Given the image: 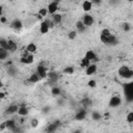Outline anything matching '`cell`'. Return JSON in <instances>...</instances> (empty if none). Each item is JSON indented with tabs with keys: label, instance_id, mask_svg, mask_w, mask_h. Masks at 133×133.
I'll use <instances>...</instances> for the list:
<instances>
[{
	"label": "cell",
	"instance_id": "cell-31",
	"mask_svg": "<svg viewBox=\"0 0 133 133\" xmlns=\"http://www.w3.org/2000/svg\"><path fill=\"white\" fill-rule=\"evenodd\" d=\"M45 22L47 23V25L49 26V28H53V27L55 26V23L53 22V20H52V19H51V20H50V19H46V20H45Z\"/></svg>",
	"mask_w": 133,
	"mask_h": 133
},
{
	"label": "cell",
	"instance_id": "cell-4",
	"mask_svg": "<svg viewBox=\"0 0 133 133\" xmlns=\"http://www.w3.org/2000/svg\"><path fill=\"white\" fill-rule=\"evenodd\" d=\"M121 104H122V98L119 96H113L109 100V106L110 107L115 108V107H118Z\"/></svg>",
	"mask_w": 133,
	"mask_h": 133
},
{
	"label": "cell",
	"instance_id": "cell-5",
	"mask_svg": "<svg viewBox=\"0 0 133 133\" xmlns=\"http://www.w3.org/2000/svg\"><path fill=\"white\" fill-rule=\"evenodd\" d=\"M47 8H48L49 15H54V14H56L57 10H58V2H56V1L50 2V3L48 4Z\"/></svg>",
	"mask_w": 133,
	"mask_h": 133
},
{
	"label": "cell",
	"instance_id": "cell-9",
	"mask_svg": "<svg viewBox=\"0 0 133 133\" xmlns=\"http://www.w3.org/2000/svg\"><path fill=\"white\" fill-rule=\"evenodd\" d=\"M84 57H86L87 59H89L91 62H92V61L98 60V56H97L96 52H95V51H92V50H88V51H86V53H85Z\"/></svg>",
	"mask_w": 133,
	"mask_h": 133
},
{
	"label": "cell",
	"instance_id": "cell-7",
	"mask_svg": "<svg viewBox=\"0 0 133 133\" xmlns=\"http://www.w3.org/2000/svg\"><path fill=\"white\" fill-rule=\"evenodd\" d=\"M41 79H42V78H41V76H39L37 73H33V74H31L30 77L26 80V82H27V84H32V83L38 82Z\"/></svg>",
	"mask_w": 133,
	"mask_h": 133
},
{
	"label": "cell",
	"instance_id": "cell-40",
	"mask_svg": "<svg viewBox=\"0 0 133 133\" xmlns=\"http://www.w3.org/2000/svg\"><path fill=\"white\" fill-rule=\"evenodd\" d=\"M91 2H92V4L100 5V4H101V2H102V0H91Z\"/></svg>",
	"mask_w": 133,
	"mask_h": 133
},
{
	"label": "cell",
	"instance_id": "cell-38",
	"mask_svg": "<svg viewBox=\"0 0 133 133\" xmlns=\"http://www.w3.org/2000/svg\"><path fill=\"white\" fill-rule=\"evenodd\" d=\"M5 129H7V125H6V122H3L0 125V132H3Z\"/></svg>",
	"mask_w": 133,
	"mask_h": 133
},
{
	"label": "cell",
	"instance_id": "cell-32",
	"mask_svg": "<svg viewBox=\"0 0 133 133\" xmlns=\"http://www.w3.org/2000/svg\"><path fill=\"white\" fill-rule=\"evenodd\" d=\"M110 34H111V32H110V30H109L108 28H104V29H102V31H101V35L109 36Z\"/></svg>",
	"mask_w": 133,
	"mask_h": 133
},
{
	"label": "cell",
	"instance_id": "cell-24",
	"mask_svg": "<svg viewBox=\"0 0 133 133\" xmlns=\"http://www.w3.org/2000/svg\"><path fill=\"white\" fill-rule=\"evenodd\" d=\"M49 12H48V8L46 7H43V8H41L39 10H38V18L41 19V18H44V17H46L47 15H48Z\"/></svg>",
	"mask_w": 133,
	"mask_h": 133
},
{
	"label": "cell",
	"instance_id": "cell-15",
	"mask_svg": "<svg viewBox=\"0 0 133 133\" xmlns=\"http://www.w3.org/2000/svg\"><path fill=\"white\" fill-rule=\"evenodd\" d=\"M18 49V46H17V43L12 39H8V46H7V50L9 52H15L16 50Z\"/></svg>",
	"mask_w": 133,
	"mask_h": 133
},
{
	"label": "cell",
	"instance_id": "cell-33",
	"mask_svg": "<svg viewBox=\"0 0 133 133\" xmlns=\"http://www.w3.org/2000/svg\"><path fill=\"white\" fill-rule=\"evenodd\" d=\"M130 28H131V26H130L129 23H123V24H122V29H123L124 31H129Z\"/></svg>",
	"mask_w": 133,
	"mask_h": 133
},
{
	"label": "cell",
	"instance_id": "cell-25",
	"mask_svg": "<svg viewBox=\"0 0 133 133\" xmlns=\"http://www.w3.org/2000/svg\"><path fill=\"white\" fill-rule=\"evenodd\" d=\"M101 117H102V115H101L100 112H98V111H92V112H91V118H92L94 121L98 122V121L101 119Z\"/></svg>",
	"mask_w": 133,
	"mask_h": 133
},
{
	"label": "cell",
	"instance_id": "cell-20",
	"mask_svg": "<svg viewBox=\"0 0 133 133\" xmlns=\"http://www.w3.org/2000/svg\"><path fill=\"white\" fill-rule=\"evenodd\" d=\"M18 109H19V106H18L17 104H11V105L7 108L6 112H7L8 114H14V113H17V112H18Z\"/></svg>",
	"mask_w": 133,
	"mask_h": 133
},
{
	"label": "cell",
	"instance_id": "cell-30",
	"mask_svg": "<svg viewBox=\"0 0 133 133\" xmlns=\"http://www.w3.org/2000/svg\"><path fill=\"white\" fill-rule=\"evenodd\" d=\"M126 121H127V123H129V124H133V111H130V112L127 114Z\"/></svg>",
	"mask_w": 133,
	"mask_h": 133
},
{
	"label": "cell",
	"instance_id": "cell-11",
	"mask_svg": "<svg viewBox=\"0 0 133 133\" xmlns=\"http://www.w3.org/2000/svg\"><path fill=\"white\" fill-rule=\"evenodd\" d=\"M86 110H84V109H80L79 111H77V113L75 114V119L76 121H82V119H84L85 117H86Z\"/></svg>",
	"mask_w": 133,
	"mask_h": 133
},
{
	"label": "cell",
	"instance_id": "cell-13",
	"mask_svg": "<svg viewBox=\"0 0 133 133\" xmlns=\"http://www.w3.org/2000/svg\"><path fill=\"white\" fill-rule=\"evenodd\" d=\"M25 49L27 50V52H28V53L34 54V53L37 51V46H36L34 43H29V44L26 46V48H25Z\"/></svg>",
	"mask_w": 133,
	"mask_h": 133
},
{
	"label": "cell",
	"instance_id": "cell-3",
	"mask_svg": "<svg viewBox=\"0 0 133 133\" xmlns=\"http://www.w3.org/2000/svg\"><path fill=\"white\" fill-rule=\"evenodd\" d=\"M36 73L41 76L42 79L48 77V71H47V68H46L43 63H39V64L36 66Z\"/></svg>",
	"mask_w": 133,
	"mask_h": 133
},
{
	"label": "cell",
	"instance_id": "cell-43",
	"mask_svg": "<svg viewBox=\"0 0 133 133\" xmlns=\"http://www.w3.org/2000/svg\"><path fill=\"white\" fill-rule=\"evenodd\" d=\"M128 1H129V2H131V3L133 2V0H128Z\"/></svg>",
	"mask_w": 133,
	"mask_h": 133
},
{
	"label": "cell",
	"instance_id": "cell-12",
	"mask_svg": "<svg viewBox=\"0 0 133 133\" xmlns=\"http://www.w3.org/2000/svg\"><path fill=\"white\" fill-rule=\"evenodd\" d=\"M49 30H50V28H49V26L47 25V23H46L45 21H42L41 24H39V32H41L42 34H46V33L49 32Z\"/></svg>",
	"mask_w": 133,
	"mask_h": 133
},
{
	"label": "cell",
	"instance_id": "cell-19",
	"mask_svg": "<svg viewBox=\"0 0 133 133\" xmlns=\"http://www.w3.org/2000/svg\"><path fill=\"white\" fill-rule=\"evenodd\" d=\"M6 125H7V130L8 131H16V122H15V119H7Z\"/></svg>",
	"mask_w": 133,
	"mask_h": 133
},
{
	"label": "cell",
	"instance_id": "cell-14",
	"mask_svg": "<svg viewBox=\"0 0 133 133\" xmlns=\"http://www.w3.org/2000/svg\"><path fill=\"white\" fill-rule=\"evenodd\" d=\"M75 26H76V29H77L78 32H84V31L86 30V28H87V27L84 25V23L82 22V20H81V21H77Z\"/></svg>",
	"mask_w": 133,
	"mask_h": 133
},
{
	"label": "cell",
	"instance_id": "cell-35",
	"mask_svg": "<svg viewBox=\"0 0 133 133\" xmlns=\"http://www.w3.org/2000/svg\"><path fill=\"white\" fill-rule=\"evenodd\" d=\"M87 85H88L89 87L94 88V87H96V85H97V81H96V80H94V79H90V80H88Z\"/></svg>",
	"mask_w": 133,
	"mask_h": 133
},
{
	"label": "cell",
	"instance_id": "cell-18",
	"mask_svg": "<svg viewBox=\"0 0 133 133\" xmlns=\"http://www.w3.org/2000/svg\"><path fill=\"white\" fill-rule=\"evenodd\" d=\"M130 70V68L128 66V65H122L119 69H118V71H117V73H118V75L123 78L127 73H128V71Z\"/></svg>",
	"mask_w": 133,
	"mask_h": 133
},
{
	"label": "cell",
	"instance_id": "cell-41",
	"mask_svg": "<svg viewBox=\"0 0 133 133\" xmlns=\"http://www.w3.org/2000/svg\"><path fill=\"white\" fill-rule=\"evenodd\" d=\"M4 97H5L4 91H1V92H0V100H4Z\"/></svg>",
	"mask_w": 133,
	"mask_h": 133
},
{
	"label": "cell",
	"instance_id": "cell-2",
	"mask_svg": "<svg viewBox=\"0 0 133 133\" xmlns=\"http://www.w3.org/2000/svg\"><path fill=\"white\" fill-rule=\"evenodd\" d=\"M82 22L84 23V25H85L86 27H90V26L94 25V23H95V19H94V17H92L91 15H89V14H85V15L83 16V18H82Z\"/></svg>",
	"mask_w": 133,
	"mask_h": 133
},
{
	"label": "cell",
	"instance_id": "cell-10",
	"mask_svg": "<svg viewBox=\"0 0 133 133\" xmlns=\"http://www.w3.org/2000/svg\"><path fill=\"white\" fill-rule=\"evenodd\" d=\"M92 8V2L90 0H84L82 2V9L85 11V12H88L90 11Z\"/></svg>",
	"mask_w": 133,
	"mask_h": 133
},
{
	"label": "cell",
	"instance_id": "cell-28",
	"mask_svg": "<svg viewBox=\"0 0 133 133\" xmlns=\"http://www.w3.org/2000/svg\"><path fill=\"white\" fill-rule=\"evenodd\" d=\"M74 72H75V69L73 66H66L63 69V73L66 75H72V74H74Z\"/></svg>",
	"mask_w": 133,
	"mask_h": 133
},
{
	"label": "cell",
	"instance_id": "cell-42",
	"mask_svg": "<svg viewBox=\"0 0 133 133\" xmlns=\"http://www.w3.org/2000/svg\"><path fill=\"white\" fill-rule=\"evenodd\" d=\"M5 21H6V19H5L4 17H1V22H2V23H4Z\"/></svg>",
	"mask_w": 133,
	"mask_h": 133
},
{
	"label": "cell",
	"instance_id": "cell-34",
	"mask_svg": "<svg viewBox=\"0 0 133 133\" xmlns=\"http://www.w3.org/2000/svg\"><path fill=\"white\" fill-rule=\"evenodd\" d=\"M7 72H8V74L10 75V76H14L15 74H16V72H17V70L12 66V65H10V66H8V70H7Z\"/></svg>",
	"mask_w": 133,
	"mask_h": 133
},
{
	"label": "cell",
	"instance_id": "cell-29",
	"mask_svg": "<svg viewBox=\"0 0 133 133\" xmlns=\"http://www.w3.org/2000/svg\"><path fill=\"white\" fill-rule=\"evenodd\" d=\"M68 37L69 39H75L77 37V30H71L69 33H68Z\"/></svg>",
	"mask_w": 133,
	"mask_h": 133
},
{
	"label": "cell",
	"instance_id": "cell-8",
	"mask_svg": "<svg viewBox=\"0 0 133 133\" xmlns=\"http://www.w3.org/2000/svg\"><path fill=\"white\" fill-rule=\"evenodd\" d=\"M96 72H97V64H96V63H92V62L85 69V74H86L87 76H91V75H94Z\"/></svg>",
	"mask_w": 133,
	"mask_h": 133
},
{
	"label": "cell",
	"instance_id": "cell-6",
	"mask_svg": "<svg viewBox=\"0 0 133 133\" xmlns=\"http://www.w3.org/2000/svg\"><path fill=\"white\" fill-rule=\"evenodd\" d=\"M10 27H11L14 30L19 31V30H21V29L23 28V23H22L21 20H19V19H15V20L10 23Z\"/></svg>",
	"mask_w": 133,
	"mask_h": 133
},
{
	"label": "cell",
	"instance_id": "cell-23",
	"mask_svg": "<svg viewBox=\"0 0 133 133\" xmlns=\"http://www.w3.org/2000/svg\"><path fill=\"white\" fill-rule=\"evenodd\" d=\"M90 63H91V61L89 59H87L86 57H84V58H82V60L80 62V65H81V68H85L86 69Z\"/></svg>",
	"mask_w": 133,
	"mask_h": 133
},
{
	"label": "cell",
	"instance_id": "cell-36",
	"mask_svg": "<svg viewBox=\"0 0 133 133\" xmlns=\"http://www.w3.org/2000/svg\"><path fill=\"white\" fill-rule=\"evenodd\" d=\"M132 77H133V70L130 69V70L128 71V73H127L123 78H124V79H130V78H132Z\"/></svg>",
	"mask_w": 133,
	"mask_h": 133
},
{
	"label": "cell",
	"instance_id": "cell-22",
	"mask_svg": "<svg viewBox=\"0 0 133 133\" xmlns=\"http://www.w3.org/2000/svg\"><path fill=\"white\" fill-rule=\"evenodd\" d=\"M8 50L4 49V48H0V59L1 60H5L8 57Z\"/></svg>",
	"mask_w": 133,
	"mask_h": 133
},
{
	"label": "cell",
	"instance_id": "cell-37",
	"mask_svg": "<svg viewBox=\"0 0 133 133\" xmlns=\"http://www.w3.org/2000/svg\"><path fill=\"white\" fill-rule=\"evenodd\" d=\"M30 125H31V127H33V128L37 127V125H38V121H37L36 118H33V119H31V123H30Z\"/></svg>",
	"mask_w": 133,
	"mask_h": 133
},
{
	"label": "cell",
	"instance_id": "cell-21",
	"mask_svg": "<svg viewBox=\"0 0 133 133\" xmlns=\"http://www.w3.org/2000/svg\"><path fill=\"white\" fill-rule=\"evenodd\" d=\"M48 78H49V81L51 82H56L58 80V75L57 73L55 72H49L48 73Z\"/></svg>",
	"mask_w": 133,
	"mask_h": 133
},
{
	"label": "cell",
	"instance_id": "cell-44",
	"mask_svg": "<svg viewBox=\"0 0 133 133\" xmlns=\"http://www.w3.org/2000/svg\"><path fill=\"white\" fill-rule=\"evenodd\" d=\"M54 1H56V2H59V1H61V0H54Z\"/></svg>",
	"mask_w": 133,
	"mask_h": 133
},
{
	"label": "cell",
	"instance_id": "cell-39",
	"mask_svg": "<svg viewBox=\"0 0 133 133\" xmlns=\"http://www.w3.org/2000/svg\"><path fill=\"white\" fill-rule=\"evenodd\" d=\"M55 129H56V125H54V124H52V125H50V126L48 127V131H50V132L55 131Z\"/></svg>",
	"mask_w": 133,
	"mask_h": 133
},
{
	"label": "cell",
	"instance_id": "cell-1",
	"mask_svg": "<svg viewBox=\"0 0 133 133\" xmlns=\"http://www.w3.org/2000/svg\"><path fill=\"white\" fill-rule=\"evenodd\" d=\"M33 60H34L33 54L28 53L27 50L25 49V52L23 53V55H22V57H21V59H20L21 63H23V64H31V63L33 62Z\"/></svg>",
	"mask_w": 133,
	"mask_h": 133
},
{
	"label": "cell",
	"instance_id": "cell-26",
	"mask_svg": "<svg viewBox=\"0 0 133 133\" xmlns=\"http://www.w3.org/2000/svg\"><path fill=\"white\" fill-rule=\"evenodd\" d=\"M7 46H8V39L4 38V37H1L0 38V48H4L7 50Z\"/></svg>",
	"mask_w": 133,
	"mask_h": 133
},
{
	"label": "cell",
	"instance_id": "cell-16",
	"mask_svg": "<svg viewBox=\"0 0 133 133\" xmlns=\"http://www.w3.org/2000/svg\"><path fill=\"white\" fill-rule=\"evenodd\" d=\"M28 112H29V110H28V108L26 107V106H19V109H18V114L19 115H21V116H26L27 114H28Z\"/></svg>",
	"mask_w": 133,
	"mask_h": 133
},
{
	"label": "cell",
	"instance_id": "cell-17",
	"mask_svg": "<svg viewBox=\"0 0 133 133\" xmlns=\"http://www.w3.org/2000/svg\"><path fill=\"white\" fill-rule=\"evenodd\" d=\"M52 20H53V22L55 23V25H57V24H60L61 23V21H62V15L61 14H54V15H52Z\"/></svg>",
	"mask_w": 133,
	"mask_h": 133
},
{
	"label": "cell",
	"instance_id": "cell-27",
	"mask_svg": "<svg viewBox=\"0 0 133 133\" xmlns=\"http://www.w3.org/2000/svg\"><path fill=\"white\" fill-rule=\"evenodd\" d=\"M51 94H52L53 96H59V95L61 94V89H60L59 87H57V86H53V87L51 88Z\"/></svg>",
	"mask_w": 133,
	"mask_h": 133
}]
</instances>
